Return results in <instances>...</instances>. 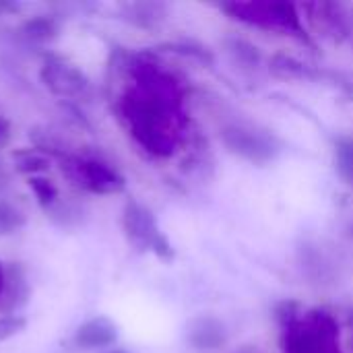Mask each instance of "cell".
<instances>
[{"instance_id": "6da1fadb", "label": "cell", "mask_w": 353, "mask_h": 353, "mask_svg": "<svg viewBox=\"0 0 353 353\" xmlns=\"http://www.w3.org/2000/svg\"><path fill=\"white\" fill-rule=\"evenodd\" d=\"M124 72L130 83L118 97V118L147 155L174 157L186 143L190 126L186 85L153 52L128 54Z\"/></svg>"}, {"instance_id": "7a4b0ae2", "label": "cell", "mask_w": 353, "mask_h": 353, "mask_svg": "<svg viewBox=\"0 0 353 353\" xmlns=\"http://www.w3.org/2000/svg\"><path fill=\"white\" fill-rule=\"evenodd\" d=\"M277 321L283 353H343L339 323L325 308L302 312L296 302H283L277 308Z\"/></svg>"}, {"instance_id": "3957f363", "label": "cell", "mask_w": 353, "mask_h": 353, "mask_svg": "<svg viewBox=\"0 0 353 353\" xmlns=\"http://www.w3.org/2000/svg\"><path fill=\"white\" fill-rule=\"evenodd\" d=\"M219 8L234 21L248 27L279 31L292 35L304 43H310L306 25L302 23L300 8L292 2H271V0H248V2H221Z\"/></svg>"}, {"instance_id": "277c9868", "label": "cell", "mask_w": 353, "mask_h": 353, "mask_svg": "<svg viewBox=\"0 0 353 353\" xmlns=\"http://www.w3.org/2000/svg\"><path fill=\"white\" fill-rule=\"evenodd\" d=\"M58 159L62 174L81 190H87L91 194H118L126 188L124 176L105 161L83 159L68 153Z\"/></svg>"}, {"instance_id": "5b68a950", "label": "cell", "mask_w": 353, "mask_h": 353, "mask_svg": "<svg viewBox=\"0 0 353 353\" xmlns=\"http://www.w3.org/2000/svg\"><path fill=\"white\" fill-rule=\"evenodd\" d=\"M122 230L128 238V242L139 250H149L161 261L174 259V248L165 234L159 230L155 215L141 203L128 201L122 211Z\"/></svg>"}, {"instance_id": "8992f818", "label": "cell", "mask_w": 353, "mask_h": 353, "mask_svg": "<svg viewBox=\"0 0 353 353\" xmlns=\"http://www.w3.org/2000/svg\"><path fill=\"white\" fill-rule=\"evenodd\" d=\"M221 141L232 153L252 163H267L281 151V143L275 134L248 122L225 124L221 128Z\"/></svg>"}, {"instance_id": "52a82bcc", "label": "cell", "mask_w": 353, "mask_h": 353, "mask_svg": "<svg viewBox=\"0 0 353 353\" xmlns=\"http://www.w3.org/2000/svg\"><path fill=\"white\" fill-rule=\"evenodd\" d=\"M39 79L43 87L58 97L81 99V97H89L91 93V81L87 79V74L66 58L54 54L46 56L39 70Z\"/></svg>"}, {"instance_id": "ba28073f", "label": "cell", "mask_w": 353, "mask_h": 353, "mask_svg": "<svg viewBox=\"0 0 353 353\" xmlns=\"http://www.w3.org/2000/svg\"><path fill=\"white\" fill-rule=\"evenodd\" d=\"M304 10L310 14L308 19L323 31L325 35H331L335 39H343L352 35L353 14L345 4L339 2H314L304 4Z\"/></svg>"}, {"instance_id": "9c48e42d", "label": "cell", "mask_w": 353, "mask_h": 353, "mask_svg": "<svg viewBox=\"0 0 353 353\" xmlns=\"http://www.w3.org/2000/svg\"><path fill=\"white\" fill-rule=\"evenodd\" d=\"M29 300L27 273L21 263H8L4 267V290L0 294V312L14 314Z\"/></svg>"}, {"instance_id": "30bf717a", "label": "cell", "mask_w": 353, "mask_h": 353, "mask_svg": "<svg viewBox=\"0 0 353 353\" xmlns=\"http://www.w3.org/2000/svg\"><path fill=\"white\" fill-rule=\"evenodd\" d=\"M116 341L118 327L108 316H95L85 321L72 337V343L81 350H101L114 345Z\"/></svg>"}, {"instance_id": "8fae6325", "label": "cell", "mask_w": 353, "mask_h": 353, "mask_svg": "<svg viewBox=\"0 0 353 353\" xmlns=\"http://www.w3.org/2000/svg\"><path fill=\"white\" fill-rule=\"evenodd\" d=\"M186 339L196 352H215L228 341L225 327L213 316H199L188 323Z\"/></svg>"}, {"instance_id": "7c38bea8", "label": "cell", "mask_w": 353, "mask_h": 353, "mask_svg": "<svg viewBox=\"0 0 353 353\" xmlns=\"http://www.w3.org/2000/svg\"><path fill=\"white\" fill-rule=\"evenodd\" d=\"M120 14L134 27L141 29H155L165 21L168 6L163 2L153 0H139V2H124L120 4Z\"/></svg>"}, {"instance_id": "4fadbf2b", "label": "cell", "mask_w": 353, "mask_h": 353, "mask_svg": "<svg viewBox=\"0 0 353 353\" xmlns=\"http://www.w3.org/2000/svg\"><path fill=\"white\" fill-rule=\"evenodd\" d=\"M21 35L29 41V43H48L58 35V23L54 17L48 14H37L33 19H27L21 25Z\"/></svg>"}, {"instance_id": "5bb4252c", "label": "cell", "mask_w": 353, "mask_h": 353, "mask_svg": "<svg viewBox=\"0 0 353 353\" xmlns=\"http://www.w3.org/2000/svg\"><path fill=\"white\" fill-rule=\"evenodd\" d=\"M12 161H14V170L19 174H25V176H35L39 172H46L50 170V157L37 149H25V151H14L12 153Z\"/></svg>"}, {"instance_id": "9a60e30c", "label": "cell", "mask_w": 353, "mask_h": 353, "mask_svg": "<svg viewBox=\"0 0 353 353\" xmlns=\"http://www.w3.org/2000/svg\"><path fill=\"white\" fill-rule=\"evenodd\" d=\"M335 168L343 182L353 188V137H343L335 143Z\"/></svg>"}, {"instance_id": "2e32d148", "label": "cell", "mask_w": 353, "mask_h": 353, "mask_svg": "<svg viewBox=\"0 0 353 353\" xmlns=\"http://www.w3.org/2000/svg\"><path fill=\"white\" fill-rule=\"evenodd\" d=\"M27 184H29V188L33 190V194H35V199H37V203H39V207L41 209H52L56 203H58V188L48 180V178H39V176H31L29 180H27Z\"/></svg>"}, {"instance_id": "e0dca14e", "label": "cell", "mask_w": 353, "mask_h": 353, "mask_svg": "<svg viewBox=\"0 0 353 353\" xmlns=\"http://www.w3.org/2000/svg\"><path fill=\"white\" fill-rule=\"evenodd\" d=\"M23 225H25V215L17 207L8 203H0V236H10Z\"/></svg>"}, {"instance_id": "ac0fdd59", "label": "cell", "mask_w": 353, "mask_h": 353, "mask_svg": "<svg viewBox=\"0 0 353 353\" xmlns=\"http://www.w3.org/2000/svg\"><path fill=\"white\" fill-rule=\"evenodd\" d=\"M27 327V321L19 314H6V316H0V343L19 335L23 329Z\"/></svg>"}, {"instance_id": "d6986e66", "label": "cell", "mask_w": 353, "mask_h": 353, "mask_svg": "<svg viewBox=\"0 0 353 353\" xmlns=\"http://www.w3.org/2000/svg\"><path fill=\"white\" fill-rule=\"evenodd\" d=\"M8 141V124L0 118V145H4Z\"/></svg>"}, {"instance_id": "ffe728a7", "label": "cell", "mask_w": 353, "mask_h": 353, "mask_svg": "<svg viewBox=\"0 0 353 353\" xmlns=\"http://www.w3.org/2000/svg\"><path fill=\"white\" fill-rule=\"evenodd\" d=\"M165 48H170V50H174V52H186V54H188V48H180V46H165ZM190 54H199L201 58H209L207 52H192V50H190Z\"/></svg>"}, {"instance_id": "44dd1931", "label": "cell", "mask_w": 353, "mask_h": 353, "mask_svg": "<svg viewBox=\"0 0 353 353\" xmlns=\"http://www.w3.org/2000/svg\"><path fill=\"white\" fill-rule=\"evenodd\" d=\"M347 327H350V345L353 350V310L350 312V319H347Z\"/></svg>"}, {"instance_id": "7402d4cb", "label": "cell", "mask_w": 353, "mask_h": 353, "mask_svg": "<svg viewBox=\"0 0 353 353\" xmlns=\"http://www.w3.org/2000/svg\"><path fill=\"white\" fill-rule=\"evenodd\" d=\"M19 6L17 4H6V2H0V10H17Z\"/></svg>"}, {"instance_id": "603a6c76", "label": "cell", "mask_w": 353, "mask_h": 353, "mask_svg": "<svg viewBox=\"0 0 353 353\" xmlns=\"http://www.w3.org/2000/svg\"><path fill=\"white\" fill-rule=\"evenodd\" d=\"M2 290H4V267L0 263V294H2Z\"/></svg>"}, {"instance_id": "cb8c5ba5", "label": "cell", "mask_w": 353, "mask_h": 353, "mask_svg": "<svg viewBox=\"0 0 353 353\" xmlns=\"http://www.w3.org/2000/svg\"><path fill=\"white\" fill-rule=\"evenodd\" d=\"M236 353H256V352H252L250 347H244V350H240V352H236Z\"/></svg>"}, {"instance_id": "d4e9b609", "label": "cell", "mask_w": 353, "mask_h": 353, "mask_svg": "<svg viewBox=\"0 0 353 353\" xmlns=\"http://www.w3.org/2000/svg\"><path fill=\"white\" fill-rule=\"evenodd\" d=\"M108 353H130V352H122V350H116V352H108Z\"/></svg>"}]
</instances>
